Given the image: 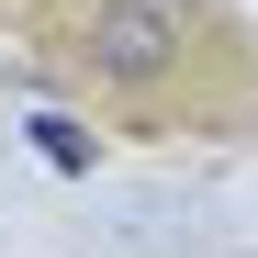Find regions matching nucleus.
Returning a JSON list of instances; mask_svg holds the SVG:
<instances>
[{
    "instance_id": "nucleus-1",
    "label": "nucleus",
    "mask_w": 258,
    "mask_h": 258,
    "mask_svg": "<svg viewBox=\"0 0 258 258\" xmlns=\"http://www.w3.org/2000/svg\"><path fill=\"white\" fill-rule=\"evenodd\" d=\"M191 34H202V0H90V23H79V79L112 101H146L168 79L191 68Z\"/></svg>"
}]
</instances>
